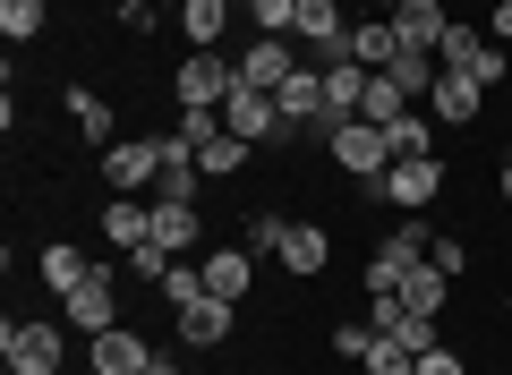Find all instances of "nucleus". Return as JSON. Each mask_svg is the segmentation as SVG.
Returning a JSON list of instances; mask_svg holds the SVG:
<instances>
[{
    "instance_id": "obj_1",
    "label": "nucleus",
    "mask_w": 512,
    "mask_h": 375,
    "mask_svg": "<svg viewBox=\"0 0 512 375\" xmlns=\"http://www.w3.org/2000/svg\"><path fill=\"white\" fill-rule=\"evenodd\" d=\"M427 248H436V239H427V214H402L393 231L376 239V256L359 265L367 299H393V290H402V273H410V265H427Z\"/></svg>"
},
{
    "instance_id": "obj_2",
    "label": "nucleus",
    "mask_w": 512,
    "mask_h": 375,
    "mask_svg": "<svg viewBox=\"0 0 512 375\" xmlns=\"http://www.w3.org/2000/svg\"><path fill=\"white\" fill-rule=\"evenodd\" d=\"M239 94V52H188L171 69V103L180 111H222Z\"/></svg>"
},
{
    "instance_id": "obj_3",
    "label": "nucleus",
    "mask_w": 512,
    "mask_h": 375,
    "mask_svg": "<svg viewBox=\"0 0 512 375\" xmlns=\"http://www.w3.org/2000/svg\"><path fill=\"white\" fill-rule=\"evenodd\" d=\"M436 69H453V77H470L478 94H495V86H504V52H495V43L478 35L470 18H453V26H444V43H436Z\"/></svg>"
},
{
    "instance_id": "obj_4",
    "label": "nucleus",
    "mask_w": 512,
    "mask_h": 375,
    "mask_svg": "<svg viewBox=\"0 0 512 375\" xmlns=\"http://www.w3.org/2000/svg\"><path fill=\"white\" fill-rule=\"evenodd\" d=\"M0 358H9V375H60V358H69V341H60V324L9 316V324H0Z\"/></svg>"
},
{
    "instance_id": "obj_5",
    "label": "nucleus",
    "mask_w": 512,
    "mask_h": 375,
    "mask_svg": "<svg viewBox=\"0 0 512 375\" xmlns=\"http://www.w3.org/2000/svg\"><path fill=\"white\" fill-rule=\"evenodd\" d=\"M325 154L342 162V171L359 179V188H376V179L393 171V137H384L376 120H342V128H333V137H325Z\"/></svg>"
},
{
    "instance_id": "obj_6",
    "label": "nucleus",
    "mask_w": 512,
    "mask_h": 375,
    "mask_svg": "<svg viewBox=\"0 0 512 375\" xmlns=\"http://www.w3.org/2000/svg\"><path fill=\"white\" fill-rule=\"evenodd\" d=\"M384 205H402V214H427L444 197V154H393V171L376 179Z\"/></svg>"
},
{
    "instance_id": "obj_7",
    "label": "nucleus",
    "mask_w": 512,
    "mask_h": 375,
    "mask_svg": "<svg viewBox=\"0 0 512 375\" xmlns=\"http://www.w3.org/2000/svg\"><path fill=\"white\" fill-rule=\"evenodd\" d=\"M60 324H77V333H111V324H120V273H111V265H94L86 273V282H77L69 290V299H60Z\"/></svg>"
},
{
    "instance_id": "obj_8",
    "label": "nucleus",
    "mask_w": 512,
    "mask_h": 375,
    "mask_svg": "<svg viewBox=\"0 0 512 375\" xmlns=\"http://www.w3.org/2000/svg\"><path fill=\"white\" fill-rule=\"evenodd\" d=\"M274 111H282V128L333 137V120H325V69H291V77L274 86Z\"/></svg>"
},
{
    "instance_id": "obj_9",
    "label": "nucleus",
    "mask_w": 512,
    "mask_h": 375,
    "mask_svg": "<svg viewBox=\"0 0 512 375\" xmlns=\"http://www.w3.org/2000/svg\"><path fill=\"white\" fill-rule=\"evenodd\" d=\"M146 367H154V350H146V333H128V324H111V333L86 341V375H146Z\"/></svg>"
},
{
    "instance_id": "obj_10",
    "label": "nucleus",
    "mask_w": 512,
    "mask_h": 375,
    "mask_svg": "<svg viewBox=\"0 0 512 375\" xmlns=\"http://www.w3.org/2000/svg\"><path fill=\"white\" fill-rule=\"evenodd\" d=\"M342 35H350V9L342 0H299V18H291V43H308V52H342Z\"/></svg>"
},
{
    "instance_id": "obj_11",
    "label": "nucleus",
    "mask_w": 512,
    "mask_h": 375,
    "mask_svg": "<svg viewBox=\"0 0 512 375\" xmlns=\"http://www.w3.org/2000/svg\"><path fill=\"white\" fill-rule=\"evenodd\" d=\"M222 128L248 137V145H265V137H282V111H274V94H265V86H239L231 103H222Z\"/></svg>"
},
{
    "instance_id": "obj_12",
    "label": "nucleus",
    "mask_w": 512,
    "mask_h": 375,
    "mask_svg": "<svg viewBox=\"0 0 512 375\" xmlns=\"http://www.w3.org/2000/svg\"><path fill=\"white\" fill-rule=\"evenodd\" d=\"M444 26H453L444 0H393V35H402V52H436Z\"/></svg>"
},
{
    "instance_id": "obj_13",
    "label": "nucleus",
    "mask_w": 512,
    "mask_h": 375,
    "mask_svg": "<svg viewBox=\"0 0 512 375\" xmlns=\"http://www.w3.org/2000/svg\"><path fill=\"white\" fill-rule=\"evenodd\" d=\"M291 69H299L291 35H256L248 52H239V86H265V94H274V86H282V77H291Z\"/></svg>"
},
{
    "instance_id": "obj_14",
    "label": "nucleus",
    "mask_w": 512,
    "mask_h": 375,
    "mask_svg": "<svg viewBox=\"0 0 512 375\" xmlns=\"http://www.w3.org/2000/svg\"><path fill=\"white\" fill-rule=\"evenodd\" d=\"M393 52H402L393 18H350V35H342V52H333V60H359V69H393Z\"/></svg>"
},
{
    "instance_id": "obj_15",
    "label": "nucleus",
    "mask_w": 512,
    "mask_h": 375,
    "mask_svg": "<svg viewBox=\"0 0 512 375\" xmlns=\"http://www.w3.org/2000/svg\"><path fill=\"white\" fill-rule=\"evenodd\" d=\"M171 324H180L188 350H214V341H231V299H214V290H205V299H188Z\"/></svg>"
},
{
    "instance_id": "obj_16",
    "label": "nucleus",
    "mask_w": 512,
    "mask_h": 375,
    "mask_svg": "<svg viewBox=\"0 0 512 375\" xmlns=\"http://www.w3.org/2000/svg\"><path fill=\"white\" fill-rule=\"evenodd\" d=\"M197 239H205V214H197V205H163V197H154V239H146V248H163V256H188Z\"/></svg>"
},
{
    "instance_id": "obj_17",
    "label": "nucleus",
    "mask_w": 512,
    "mask_h": 375,
    "mask_svg": "<svg viewBox=\"0 0 512 375\" xmlns=\"http://www.w3.org/2000/svg\"><path fill=\"white\" fill-rule=\"evenodd\" d=\"M367 77H376V69H359V60H325V120H333V128H342V120H359Z\"/></svg>"
},
{
    "instance_id": "obj_18",
    "label": "nucleus",
    "mask_w": 512,
    "mask_h": 375,
    "mask_svg": "<svg viewBox=\"0 0 512 375\" xmlns=\"http://www.w3.org/2000/svg\"><path fill=\"white\" fill-rule=\"evenodd\" d=\"M231 9H239V0H180V35L197 43V52H222V35H231Z\"/></svg>"
},
{
    "instance_id": "obj_19",
    "label": "nucleus",
    "mask_w": 512,
    "mask_h": 375,
    "mask_svg": "<svg viewBox=\"0 0 512 375\" xmlns=\"http://www.w3.org/2000/svg\"><path fill=\"white\" fill-rule=\"evenodd\" d=\"M282 265H291L299 282H316V273L333 265V239H325V222H291V239H282Z\"/></svg>"
},
{
    "instance_id": "obj_20",
    "label": "nucleus",
    "mask_w": 512,
    "mask_h": 375,
    "mask_svg": "<svg viewBox=\"0 0 512 375\" xmlns=\"http://www.w3.org/2000/svg\"><path fill=\"white\" fill-rule=\"evenodd\" d=\"M427 111H436L444 128H470L478 111H487V94H478L470 77H453V69H444V77H436V94H427Z\"/></svg>"
},
{
    "instance_id": "obj_21",
    "label": "nucleus",
    "mask_w": 512,
    "mask_h": 375,
    "mask_svg": "<svg viewBox=\"0 0 512 375\" xmlns=\"http://www.w3.org/2000/svg\"><path fill=\"white\" fill-rule=\"evenodd\" d=\"M103 239H111V248H146V239H154V205L111 197V205H103Z\"/></svg>"
},
{
    "instance_id": "obj_22",
    "label": "nucleus",
    "mask_w": 512,
    "mask_h": 375,
    "mask_svg": "<svg viewBox=\"0 0 512 375\" xmlns=\"http://www.w3.org/2000/svg\"><path fill=\"white\" fill-rule=\"evenodd\" d=\"M393 299H402L410 316H444V299H453V273H436V265H410Z\"/></svg>"
},
{
    "instance_id": "obj_23",
    "label": "nucleus",
    "mask_w": 512,
    "mask_h": 375,
    "mask_svg": "<svg viewBox=\"0 0 512 375\" xmlns=\"http://www.w3.org/2000/svg\"><path fill=\"white\" fill-rule=\"evenodd\" d=\"M188 154H197V171H205V179H231V171H248L256 145H248V137H231V128H214V137H197Z\"/></svg>"
},
{
    "instance_id": "obj_24",
    "label": "nucleus",
    "mask_w": 512,
    "mask_h": 375,
    "mask_svg": "<svg viewBox=\"0 0 512 375\" xmlns=\"http://www.w3.org/2000/svg\"><path fill=\"white\" fill-rule=\"evenodd\" d=\"M197 265H205V290H214V299H248V282H256V265H248V256H239V248H214V256H197Z\"/></svg>"
},
{
    "instance_id": "obj_25",
    "label": "nucleus",
    "mask_w": 512,
    "mask_h": 375,
    "mask_svg": "<svg viewBox=\"0 0 512 375\" xmlns=\"http://www.w3.org/2000/svg\"><path fill=\"white\" fill-rule=\"evenodd\" d=\"M69 120H77V137H86L94 154H111V145H120V137H111V103H103L94 86H69Z\"/></svg>"
},
{
    "instance_id": "obj_26",
    "label": "nucleus",
    "mask_w": 512,
    "mask_h": 375,
    "mask_svg": "<svg viewBox=\"0 0 512 375\" xmlns=\"http://www.w3.org/2000/svg\"><path fill=\"white\" fill-rule=\"evenodd\" d=\"M103 179H111V188H146V179H154V137H146V145H111V154H103Z\"/></svg>"
},
{
    "instance_id": "obj_27",
    "label": "nucleus",
    "mask_w": 512,
    "mask_h": 375,
    "mask_svg": "<svg viewBox=\"0 0 512 375\" xmlns=\"http://www.w3.org/2000/svg\"><path fill=\"white\" fill-rule=\"evenodd\" d=\"M86 273H94V256H86V248H69V239H60V248H43V282H52V299H69Z\"/></svg>"
},
{
    "instance_id": "obj_28",
    "label": "nucleus",
    "mask_w": 512,
    "mask_h": 375,
    "mask_svg": "<svg viewBox=\"0 0 512 375\" xmlns=\"http://www.w3.org/2000/svg\"><path fill=\"white\" fill-rule=\"evenodd\" d=\"M384 77H393V86H402L410 94V103H427V94H436V52H393V69H384Z\"/></svg>"
},
{
    "instance_id": "obj_29",
    "label": "nucleus",
    "mask_w": 512,
    "mask_h": 375,
    "mask_svg": "<svg viewBox=\"0 0 512 375\" xmlns=\"http://www.w3.org/2000/svg\"><path fill=\"white\" fill-rule=\"evenodd\" d=\"M402 111H410V94L402 86H393V77H367V94H359V120H376V128H393V120H402Z\"/></svg>"
},
{
    "instance_id": "obj_30",
    "label": "nucleus",
    "mask_w": 512,
    "mask_h": 375,
    "mask_svg": "<svg viewBox=\"0 0 512 375\" xmlns=\"http://www.w3.org/2000/svg\"><path fill=\"white\" fill-rule=\"evenodd\" d=\"M154 290H163V307L180 316L188 299H205V265H180V256H171V265H163V282H154Z\"/></svg>"
},
{
    "instance_id": "obj_31",
    "label": "nucleus",
    "mask_w": 512,
    "mask_h": 375,
    "mask_svg": "<svg viewBox=\"0 0 512 375\" xmlns=\"http://www.w3.org/2000/svg\"><path fill=\"white\" fill-rule=\"evenodd\" d=\"M359 367H367V375H410V367H419V350H410V341H393V333H376Z\"/></svg>"
},
{
    "instance_id": "obj_32",
    "label": "nucleus",
    "mask_w": 512,
    "mask_h": 375,
    "mask_svg": "<svg viewBox=\"0 0 512 375\" xmlns=\"http://www.w3.org/2000/svg\"><path fill=\"white\" fill-rule=\"evenodd\" d=\"M43 18H52L43 0H0V35H9V43H35V35H43Z\"/></svg>"
},
{
    "instance_id": "obj_33",
    "label": "nucleus",
    "mask_w": 512,
    "mask_h": 375,
    "mask_svg": "<svg viewBox=\"0 0 512 375\" xmlns=\"http://www.w3.org/2000/svg\"><path fill=\"white\" fill-rule=\"evenodd\" d=\"M384 137H393V154H436V145H427V103H410L402 120L384 128Z\"/></svg>"
},
{
    "instance_id": "obj_34",
    "label": "nucleus",
    "mask_w": 512,
    "mask_h": 375,
    "mask_svg": "<svg viewBox=\"0 0 512 375\" xmlns=\"http://www.w3.org/2000/svg\"><path fill=\"white\" fill-rule=\"evenodd\" d=\"M291 18H299V0H248V26H256V35H291Z\"/></svg>"
},
{
    "instance_id": "obj_35",
    "label": "nucleus",
    "mask_w": 512,
    "mask_h": 375,
    "mask_svg": "<svg viewBox=\"0 0 512 375\" xmlns=\"http://www.w3.org/2000/svg\"><path fill=\"white\" fill-rule=\"evenodd\" d=\"M282 239H291V222H282V214H248V248L256 256H282Z\"/></svg>"
},
{
    "instance_id": "obj_36",
    "label": "nucleus",
    "mask_w": 512,
    "mask_h": 375,
    "mask_svg": "<svg viewBox=\"0 0 512 375\" xmlns=\"http://www.w3.org/2000/svg\"><path fill=\"white\" fill-rule=\"evenodd\" d=\"M367 341H376V324H367V316L333 324V358H367Z\"/></svg>"
},
{
    "instance_id": "obj_37",
    "label": "nucleus",
    "mask_w": 512,
    "mask_h": 375,
    "mask_svg": "<svg viewBox=\"0 0 512 375\" xmlns=\"http://www.w3.org/2000/svg\"><path fill=\"white\" fill-rule=\"evenodd\" d=\"M410 375H470V358H461V350H444V341H436V350H419V367H410Z\"/></svg>"
},
{
    "instance_id": "obj_38",
    "label": "nucleus",
    "mask_w": 512,
    "mask_h": 375,
    "mask_svg": "<svg viewBox=\"0 0 512 375\" xmlns=\"http://www.w3.org/2000/svg\"><path fill=\"white\" fill-rule=\"evenodd\" d=\"M427 265H436V273H453V282H461V273H470V248H461V239H436V248H427Z\"/></svg>"
},
{
    "instance_id": "obj_39",
    "label": "nucleus",
    "mask_w": 512,
    "mask_h": 375,
    "mask_svg": "<svg viewBox=\"0 0 512 375\" xmlns=\"http://www.w3.org/2000/svg\"><path fill=\"white\" fill-rule=\"evenodd\" d=\"M154 18H163V0H120V26H128V35H146Z\"/></svg>"
},
{
    "instance_id": "obj_40",
    "label": "nucleus",
    "mask_w": 512,
    "mask_h": 375,
    "mask_svg": "<svg viewBox=\"0 0 512 375\" xmlns=\"http://www.w3.org/2000/svg\"><path fill=\"white\" fill-rule=\"evenodd\" d=\"M495 43H512V0H495Z\"/></svg>"
},
{
    "instance_id": "obj_41",
    "label": "nucleus",
    "mask_w": 512,
    "mask_h": 375,
    "mask_svg": "<svg viewBox=\"0 0 512 375\" xmlns=\"http://www.w3.org/2000/svg\"><path fill=\"white\" fill-rule=\"evenodd\" d=\"M146 375H180V358H171V350H154V367Z\"/></svg>"
},
{
    "instance_id": "obj_42",
    "label": "nucleus",
    "mask_w": 512,
    "mask_h": 375,
    "mask_svg": "<svg viewBox=\"0 0 512 375\" xmlns=\"http://www.w3.org/2000/svg\"><path fill=\"white\" fill-rule=\"evenodd\" d=\"M495 188H504V205H512V162H504V171H495Z\"/></svg>"
}]
</instances>
